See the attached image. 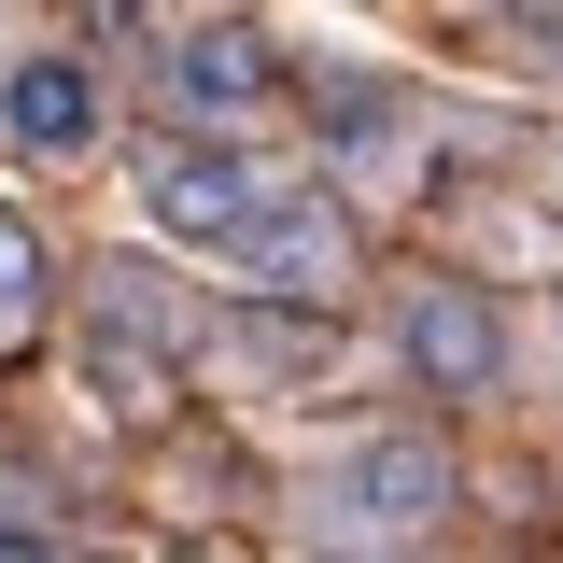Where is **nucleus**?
Segmentation results:
<instances>
[{
	"instance_id": "nucleus-1",
	"label": "nucleus",
	"mask_w": 563,
	"mask_h": 563,
	"mask_svg": "<svg viewBox=\"0 0 563 563\" xmlns=\"http://www.w3.org/2000/svg\"><path fill=\"white\" fill-rule=\"evenodd\" d=\"M128 198H141V225H155L169 254H225V240L254 225V198H268V155H240V128H198V113H169V128L141 141Z\"/></svg>"
},
{
	"instance_id": "nucleus-2",
	"label": "nucleus",
	"mask_w": 563,
	"mask_h": 563,
	"mask_svg": "<svg viewBox=\"0 0 563 563\" xmlns=\"http://www.w3.org/2000/svg\"><path fill=\"white\" fill-rule=\"evenodd\" d=\"M310 507H324V536H366V550L437 536V507H451V451H437V437H366V451H339V465L310 479Z\"/></svg>"
},
{
	"instance_id": "nucleus-3",
	"label": "nucleus",
	"mask_w": 563,
	"mask_h": 563,
	"mask_svg": "<svg viewBox=\"0 0 563 563\" xmlns=\"http://www.w3.org/2000/svg\"><path fill=\"white\" fill-rule=\"evenodd\" d=\"M395 352H409L422 395L479 409L493 380H507V310H493L479 282H409V296H395Z\"/></svg>"
},
{
	"instance_id": "nucleus-4",
	"label": "nucleus",
	"mask_w": 563,
	"mask_h": 563,
	"mask_svg": "<svg viewBox=\"0 0 563 563\" xmlns=\"http://www.w3.org/2000/svg\"><path fill=\"white\" fill-rule=\"evenodd\" d=\"M155 85H169V113H198V128H254L282 99V43L254 14H198V29H169Z\"/></svg>"
},
{
	"instance_id": "nucleus-5",
	"label": "nucleus",
	"mask_w": 563,
	"mask_h": 563,
	"mask_svg": "<svg viewBox=\"0 0 563 563\" xmlns=\"http://www.w3.org/2000/svg\"><path fill=\"white\" fill-rule=\"evenodd\" d=\"M225 254L268 282V296H339L352 282V225H339V198H324L310 169H268V198H254V225H240Z\"/></svg>"
},
{
	"instance_id": "nucleus-6",
	"label": "nucleus",
	"mask_w": 563,
	"mask_h": 563,
	"mask_svg": "<svg viewBox=\"0 0 563 563\" xmlns=\"http://www.w3.org/2000/svg\"><path fill=\"white\" fill-rule=\"evenodd\" d=\"M0 141H14L29 169H70V155H99V70L70 57V43H29V57H0Z\"/></svg>"
},
{
	"instance_id": "nucleus-7",
	"label": "nucleus",
	"mask_w": 563,
	"mask_h": 563,
	"mask_svg": "<svg viewBox=\"0 0 563 563\" xmlns=\"http://www.w3.org/2000/svg\"><path fill=\"white\" fill-rule=\"evenodd\" d=\"M225 352H240L268 395H324V380L352 366V324L324 310V296H254V310L225 324Z\"/></svg>"
},
{
	"instance_id": "nucleus-8",
	"label": "nucleus",
	"mask_w": 563,
	"mask_h": 563,
	"mask_svg": "<svg viewBox=\"0 0 563 563\" xmlns=\"http://www.w3.org/2000/svg\"><path fill=\"white\" fill-rule=\"evenodd\" d=\"M310 113H324V155H339V169H395V184H409V155H422L409 85H380V70H324Z\"/></svg>"
},
{
	"instance_id": "nucleus-9",
	"label": "nucleus",
	"mask_w": 563,
	"mask_h": 563,
	"mask_svg": "<svg viewBox=\"0 0 563 563\" xmlns=\"http://www.w3.org/2000/svg\"><path fill=\"white\" fill-rule=\"evenodd\" d=\"M29 310H43V240L0 211V324H29Z\"/></svg>"
},
{
	"instance_id": "nucleus-10",
	"label": "nucleus",
	"mask_w": 563,
	"mask_h": 563,
	"mask_svg": "<svg viewBox=\"0 0 563 563\" xmlns=\"http://www.w3.org/2000/svg\"><path fill=\"white\" fill-rule=\"evenodd\" d=\"M43 550H57V521H43L29 493H0V563H43Z\"/></svg>"
}]
</instances>
